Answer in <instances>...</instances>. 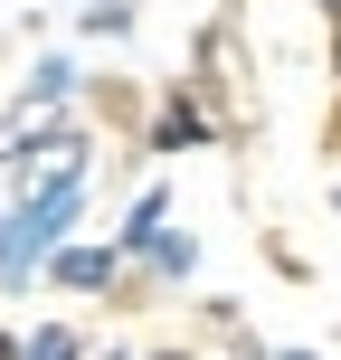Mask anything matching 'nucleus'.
<instances>
[{
    "label": "nucleus",
    "instance_id": "nucleus-1",
    "mask_svg": "<svg viewBox=\"0 0 341 360\" xmlns=\"http://www.w3.org/2000/svg\"><path fill=\"white\" fill-rule=\"evenodd\" d=\"M76 209H86V143L76 133H48L29 162V190L0 199V294H19L38 266H48V247H67Z\"/></svg>",
    "mask_w": 341,
    "mask_h": 360
},
{
    "label": "nucleus",
    "instance_id": "nucleus-2",
    "mask_svg": "<svg viewBox=\"0 0 341 360\" xmlns=\"http://www.w3.org/2000/svg\"><path fill=\"white\" fill-rule=\"evenodd\" d=\"M114 266H124V247H48V275L67 294H95V285H114Z\"/></svg>",
    "mask_w": 341,
    "mask_h": 360
},
{
    "label": "nucleus",
    "instance_id": "nucleus-3",
    "mask_svg": "<svg viewBox=\"0 0 341 360\" xmlns=\"http://www.w3.org/2000/svg\"><path fill=\"white\" fill-rule=\"evenodd\" d=\"M199 143H209V124H199L190 105H171L162 124H152V152H199Z\"/></svg>",
    "mask_w": 341,
    "mask_h": 360
},
{
    "label": "nucleus",
    "instance_id": "nucleus-4",
    "mask_svg": "<svg viewBox=\"0 0 341 360\" xmlns=\"http://www.w3.org/2000/svg\"><path fill=\"white\" fill-rule=\"evenodd\" d=\"M19 360H86V342H76V323H38L19 342Z\"/></svg>",
    "mask_w": 341,
    "mask_h": 360
},
{
    "label": "nucleus",
    "instance_id": "nucleus-5",
    "mask_svg": "<svg viewBox=\"0 0 341 360\" xmlns=\"http://www.w3.org/2000/svg\"><path fill=\"white\" fill-rule=\"evenodd\" d=\"M162 218H171V199H162V190H152V199H143V209H133V218H124V247H152V237H162Z\"/></svg>",
    "mask_w": 341,
    "mask_h": 360
},
{
    "label": "nucleus",
    "instance_id": "nucleus-6",
    "mask_svg": "<svg viewBox=\"0 0 341 360\" xmlns=\"http://www.w3.org/2000/svg\"><path fill=\"white\" fill-rule=\"evenodd\" d=\"M152 266H162V275H171V285H180V275H190V266H199V247H190V237H171V228H162V237H152Z\"/></svg>",
    "mask_w": 341,
    "mask_h": 360
},
{
    "label": "nucleus",
    "instance_id": "nucleus-7",
    "mask_svg": "<svg viewBox=\"0 0 341 360\" xmlns=\"http://www.w3.org/2000/svg\"><path fill=\"white\" fill-rule=\"evenodd\" d=\"M0 360H19V342H10V332H0Z\"/></svg>",
    "mask_w": 341,
    "mask_h": 360
},
{
    "label": "nucleus",
    "instance_id": "nucleus-8",
    "mask_svg": "<svg viewBox=\"0 0 341 360\" xmlns=\"http://www.w3.org/2000/svg\"><path fill=\"white\" fill-rule=\"evenodd\" d=\"M152 360H190V351H152Z\"/></svg>",
    "mask_w": 341,
    "mask_h": 360
},
{
    "label": "nucleus",
    "instance_id": "nucleus-9",
    "mask_svg": "<svg viewBox=\"0 0 341 360\" xmlns=\"http://www.w3.org/2000/svg\"><path fill=\"white\" fill-rule=\"evenodd\" d=\"M285 360H304V351H285Z\"/></svg>",
    "mask_w": 341,
    "mask_h": 360
},
{
    "label": "nucleus",
    "instance_id": "nucleus-10",
    "mask_svg": "<svg viewBox=\"0 0 341 360\" xmlns=\"http://www.w3.org/2000/svg\"><path fill=\"white\" fill-rule=\"evenodd\" d=\"M0 199H10V190H0Z\"/></svg>",
    "mask_w": 341,
    "mask_h": 360
},
{
    "label": "nucleus",
    "instance_id": "nucleus-11",
    "mask_svg": "<svg viewBox=\"0 0 341 360\" xmlns=\"http://www.w3.org/2000/svg\"><path fill=\"white\" fill-rule=\"evenodd\" d=\"M332 10H341V0H332Z\"/></svg>",
    "mask_w": 341,
    "mask_h": 360
}]
</instances>
